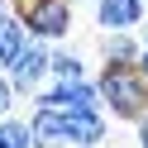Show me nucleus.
I'll return each mask as SVG.
<instances>
[{
	"mask_svg": "<svg viewBox=\"0 0 148 148\" xmlns=\"http://www.w3.org/2000/svg\"><path fill=\"white\" fill-rule=\"evenodd\" d=\"M91 81H96V96H100V110L105 115L129 119V124L138 115H148V77L134 62H100V72Z\"/></svg>",
	"mask_w": 148,
	"mask_h": 148,
	"instance_id": "nucleus-1",
	"label": "nucleus"
},
{
	"mask_svg": "<svg viewBox=\"0 0 148 148\" xmlns=\"http://www.w3.org/2000/svg\"><path fill=\"white\" fill-rule=\"evenodd\" d=\"M14 14L38 43H58L72 34V0H14Z\"/></svg>",
	"mask_w": 148,
	"mask_h": 148,
	"instance_id": "nucleus-2",
	"label": "nucleus"
},
{
	"mask_svg": "<svg viewBox=\"0 0 148 148\" xmlns=\"http://www.w3.org/2000/svg\"><path fill=\"white\" fill-rule=\"evenodd\" d=\"M105 110L100 105H72L62 110V134H67V148H100L105 143Z\"/></svg>",
	"mask_w": 148,
	"mask_h": 148,
	"instance_id": "nucleus-3",
	"label": "nucleus"
},
{
	"mask_svg": "<svg viewBox=\"0 0 148 148\" xmlns=\"http://www.w3.org/2000/svg\"><path fill=\"white\" fill-rule=\"evenodd\" d=\"M10 77V86H14V96H34V91L48 81V43H38V38H29V48L14 58V67L5 72Z\"/></svg>",
	"mask_w": 148,
	"mask_h": 148,
	"instance_id": "nucleus-4",
	"label": "nucleus"
},
{
	"mask_svg": "<svg viewBox=\"0 0 148 148\" xmlns=\"http://www.w3.org/2000/svg\"><path fill=\"white\" fill-rule=\"evenodd\" d=\"M29 138H34V148H67V134H62V110H58V105H38V100H34Z\"/></svg>",
	"mask_w": 148,
	"mask_h": 148,
	"instance_id": "nucleus-5",
	"label": "nucleus"
},
{
	"mask_svg": "<svg viewBox=\"0 0 148 148\" xmlns=\"http://www.w3.org/2000/svg\"><path fill=\"white\" fill-rule=\"evenodd\" d=\"M143 14H148L143 0H96V24H100L105 34H110V29H138Z\"/></svg>",
	"mask_w": 148,
	"mask_h": 148,
	"instance_id": "nucleus-6",
	"label": "nucleus"
},
{
	"mask_svg": "<svg viewBox=\"0 0 148 148\" xmlns=\"http://www.w3.org/2000/svg\"><path fill=\"white\" fill-rule=\"evenodd\" d=\"M24 48H29V29L19 24L14 10H5V14H0V72H10Z\"/></svg>",
	"mask_w": 148,
	"mask_h": 148,
	"instance_id": "nucleus-7",
	"label": "nucleus"
},
{
	"mask_svg": "<svg viewBox=\"0 0 148 148\" xmlns=\"http://www.w3.org/2000/svg\"><path fill=\"white\" fill-rule=\"evenodd\" d=\"M100 58H105V62H134V58H138L134 29H110L105 38H100Z\"/></svg>",
	"mask_w": 148,
	"mask_h": 148,
	"instance_id": "nucleus-8",
	"label": "nucleus"
},
{
	"mask_svg": "<svg viewBox=\"0 0 148 148\" xmlns=\"http://www.w3.org/2000/svg\"><path fill=\"white\" fill-rule=\"evenodd\" d=\"M86 77V62L72 48H48V81H77Z\"/></svg>",
	"mask_w": 148,
	"mask_h": 148,
	"instance_id": "nucleus-9",
	"label": "nucleus"
},
{
	"mask_svg": "<svg viewBox=\"0 0 148 148\" xmlns=\"http://www.w3.org/2000/svg\"><path fill=\"white\" fill-rule=\"evenodd\" d=\"M0 148H34V138H29V119L0 115Z\"/></svg>",
	"mask_w": 148,
	"mask_h": 148,
	"instance_id": "nucleus-10",
	"label": "nucleus"
},
{
	"mask_svg": "<svg viewBox=\"0 0 148 148\" xmlns=\"http://www.w3.org/2000/svg\"><path fill=\"white\" fill-rule=\"evenodd\" d=\"M14 110V86H10V77H0V115H10Z\"/></svg>",
	"mask_w": 148,
	"mask_h": 148,
	"instance_id": "nucleus-11",
	"label": "nucleus"
},
{
	"mask_svg": "<svg viewBox=\"0 0 148 148\" xmlns=\"http://www.w3.org/2000/svg\"><path fill=\"white\" fill-rule=\"evenodd\" d=\"M134 129H138V148H148V115H138Z\"/></svg>",
	"mask_w": 148,
	"mask_h": 148,
	"instance_id": "nucleus-12",
	"label": "nucleus"
},
{
	"mask_svg": "<svg viewBox=\"0 0 148 148\" xmlns=\"http://www.w3.org/2000/svg\"><path fill=\"white\" fill-rule=\"evenodd\" d=\"M134 67L143 72V77H148V48H138V58H134Z\"/></svg>",
	"mask_w": 148,
	"mask_h": 148,
	"instance_id": "nucleus-13",
	"label": "nucleus"
},
{
	"mask_svg": "<svg viewBox=\"0 0 148 148\" xmlns=\"http://www.w3.org/2000/svg\"><path fill=\"white\" fill-rule=\"evenodd\" d=\"M134 38H138V48H148V24H143V29L134 34Z\"/></svg>",
	"mask_w": 148,
	"mask_h": 148,
	"instance_id": "nucleus-14",
	"label": "nucleus"
},
{
	"mask_svg": "<svg viewBox=\"0 0 148 148\" xmlns=\"http://www.w3.org/2000/svg\"><path fill=\"white\" fill-rule=\"evenodd\" d=\"M5 10H10V5H5V0H0V14H5Z\"/></svg>",
	"mask_w": 148,
	"mask_h": 148,
	"instance_id": "nucleus-15",
	"label": "nucleus"
},
{
	"mask_svg": "<svg viewBox=\"0 0 148 148\" xmlns=\"http://www.w3.org/2000/svg\"><path fill=\"white\" fill-rule=\"evenodd\" d=\"M143 5H148V0H143Z\"/></svg>",
	"mask_w": 148,
	"mask_h": 148,
	"instance_id": "nucleus-16",
	"label": "nucleus"
}]
</instances>
